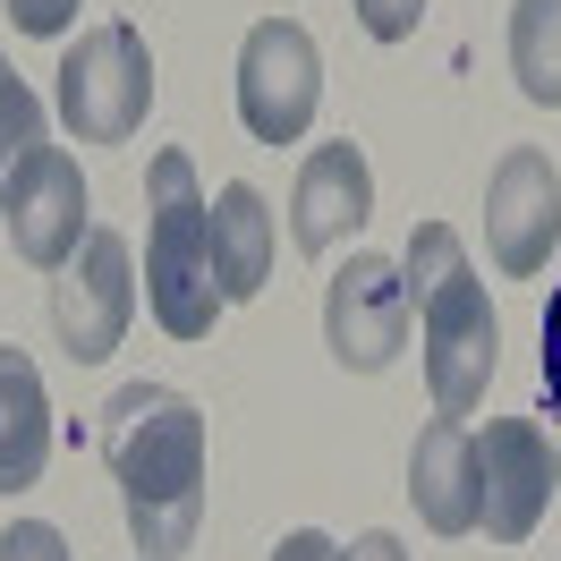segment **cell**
<instances>
[{
	"label": "cell",
	"mask_w": 561,
	"mask_h": 561,
	"mask_svg": "<svg viewBox=\"0 0 561 561\" xmlns=\"http://www.w3.org/2000/svg\"><path fill=\"white\" fill-rule=\"evenodd\" d=\"M103 459L119 477L137 553H187L205 527V409L171 383H128L103 409Z\"/></svg>",
	"instance_id": "obj_1"
},
{
	"label": "cell",
	"mask_w": 561,
	"mask_h": 561,
	"mask_svg": "<svg viewBox=\"0 0 561 561\" xmlns=\"http://www.w3.org/2000/svg\"><path fill=\"white\" fill-rule=\"evenodd\" d=\"M409 307L425 323V383L443 417H468L493 383V357H502V323L485 307V280L468 264L451 221H417L409 230Z\"/></svg>",
	"instance_id": "obj_2"
},
{
	"label": "cell",
	"mask_w": 561,
	"mask_h": 561,
	"mask_svg": "<svg viewBox=\"0 0 561 561\" xmlns=\"http://www.w3.org/2000/svg\"><path fill=\"white\" fill-rule=\"evenodd\" d=\"M153 196V230H145V307L171 341H205L213 316L230 307L221 298V264H213V205L196 196V162L187 153H153L145 171Z\"/></svg>",
	"instance_id": "obj_3"
},
{
	"label": "cell",
	"mask_w": 561,
	"mask_h": 561,
	"mask_svg": "<svg viewBox=\"0 0 561 561\" xmlns=\"http://www.w3.org/2000/svg\"><path fill=\"white\" fill-rule=\"evenodd\" d=\"M153 111V51L128 18L85 26L60 60V119L77 128V145H128Z\"/></svg>",
	"instance_id": "obj_4"
},
{
	"label": "cell",
	"mask_w": 561,
	"mask_h": 561,
	"mask_svg": "<svg viewBox=\"0 0 561 561\" xmlns=\"http://www.w3.org/2000/svg\"><path fill=\"white\" fill-rule=\"evenodd\" d=\"M323 103V51L298 18H264L239 43V119L255 145H298Z\"/></svg>",
	"instance_id": "obj_5"
},
{
	"label": "cell",
	"mask_w": 561,
	"mask_h": 561,
	"mask_svg": "<svg viewBox=\"0 0 561 561\" xmlns=\"http://www.w3.org/2000/svg\"><path fill=\"white\" fill-rule=\"evenodd\" d=\"M553 434L536 417H493L477 434V527H485L493 545H527L545 511H553Z\"/></svg>",
	"instance_id": "obj_6"
},
{
	"label": "cell",
	"mask_w": 561,
	"mask_h": 561,
	"mask_svg": "<svg viewBox=\"0 0 561 561\" xmlns=\"http://www.w3.org/2000/svg\"><path fill=\"white\" fill-rule=\"evenodd\" d=\"M128 316H137V273H128V239L119 230H85L60 280H51V323L69 341L77 366H103L119 341H128Z\"/></svg>",
	"instance_id": "obj_7"
},
{
	"label": "cell",
	"mask_w": 561,
	"mask_h": 561,
	"mask_svg": "<svg viewBox=\"0 0 561 561\" xmlns=\"http://www.w3.org/2000/svg\"><path fill=\"white\" fill-rule=\"evenodd\" d=\"M323 341L350 375H383L409 341V273L391 255H350L323 289Z\"/></svg>",
	"instance_id": "obj_8"
},
{
	"label": "cell",
	"mask_w": 561,
	"mask_h": 561,
	"mask_svg": "<svg viewBox=\"0 0 561 561\" xmlns=\"http://www.w3.org/2000/svg\"><path fill=\"white\" fill-rule=\"evenodd\" d=\"M0 213H9V247L35 264V273H60L77 247H85V171L60 145H35L18 179L0 187Z\"/></svg>",
	"instance_id": "obj_9"
},
{
	"label": "cell",
	"mask_w": 561,
	"mask_h": 561,
	"mask_svg": "<svg viewBox=\"0 0 561 561\" xmlns=\"http://www.w3.org/2000/svg\"><path fill=\"white\" fill-rule=\"evenodd\" d=\"M553 230H561V171L553 153L511 145L485 179V247L502 273H545L553 264Z\"/></svg>",
	"instance_id": "obj_10"
},
{
	"label": "cell",
	"mask_w": 561,
	"mask_h": 561,
	"mask_svg": "<svg viewBox=\"0 0 561 561\" xmlns=\"http://www.w3.org/2000/svg\"><path fill=\"white\" fill-rule=\"evenodd\" d=\"M366 213H375V171H366V153H357L350 137L316 145L307 171H298V196H289V239L307 247V255H332L350 230H366Z\"/></svg>",
	"instance_id": "obj_11"
},
{
	"label": "cell",
	"mask_w": 561,
	"mask_h": 561,
	"mask_svg": "<svg viewBox=\"0 0 561 561\" xmlns=\"http://www.w3.org/2000/svg\"><path fill=\"white\" fill-rule=\"evenodd\" d=\"M409 502L434 536H477V434L468 417H434L409 451Z\"/></svg>",
	"instance_id": "obj_12"
},
{
	"label": "cell",
	"mask_w": 561,
	"mask_h": 561,
	"mask_svg": "<svg viewBox=\"0 0 561 561\" xmlns=\"http://www.w3.org/2000/svg\"><path fill=\"white\" fill-rule=\"evenodd\" d=\"M51 459V400L26 350H0V493H26Z\"/></svg>",
	"instance_id": "obj_13"
},
{
	"label": "cell",
	"mask_w": 561,
	"mask_h": 561,
	"mask_svg": "<svg viewBox=\"0 0 561 561\" xmlns=\"http://www.w3.org/2000/svg\"><path fill=\"white\" fill-rule=\"evenodd\" d=\"M213 264H221V298H230V307L255 298L264 273H273V213H264V196H255L247 179H230V187L213 196Z\"/></svg>",
	"instance_id": "obj_14"
},
{
	"label": "cell",
	"mask_w": 561,
	"mask_h": 561,
	"mask_svg": "<svg viewBox=\"0 0 561 561\" xmlns=\"http://www.w3.org/2000/svg\"><path fill=\"white\" fill-rule=\"evenodd\" d=\"M511 77L527 103L561 111V0H511Z\"/></svg>",
	"instance_id": "obj_15"
},
{
	"label": "cell",
	"mask_w": 561,
	"mask_h": 561,
	"mask_svg": "<svg viewBox=\"0 0 561 561\" xmlns=\"http://www.w3.org/2000/svg\"><path fill=\"white\" fill-rule=\"evenodd\" d=\"M35 145H43V103L26 94V77L0 60V187L18 179V162H26Z\"/></svg>",
	"instance_id": "obj_16"
},
{
	"label": "cell",
	"mask_w": 561,
	"mask_h": 561,
	"mask_svg": "<svg viewBox=\"0 0 561 561\" xmlns=\"http://www.w3.org/2000/svg\"><path fill=\"white\" fill-rule=\"evenodd\" d=\"M417 18H425V0H357V26H366L375 43H409Z\"/></svg>",
	"instance_id": "obj_17"
},
{
	"label": "cell",
	"mask_w": 561,
	"mask_h": 561,
	"mask_svg": "<svg viewBox=\"0 0 561 561\" xmlns=\"http://www.w3.org/2000/svg\"><path fill=\"white\" fill-rule=\"evenodd\" d=\"M0 561H69V536L43 519H18L9 536H0Z\"/></svg>",
	"instance_id": "obj_18"
},
{
	"label": "cell",
	"mask_w": 561,
	"mask_h": 561,
	"mask_svg": "<svg viewBox=\"0 0 561 561\" xmlns=\"http://www.w3.org/2000/svg\"><path fill=\"white\" fill-rule=\"evenodd\" d=\"M9 18H18V35H69L77 0H9Z\"/></svg>",
	"instance_id": "obj_19"
},
{
	"label": "cell",
	"mask_w": 561,
	"mask_h": 561,
	"mask_svg": "<svg viewBox=\"0 0 561 561\" xmlns=\"http://www.w3.org/2000/svg\"><path fill=\"white\" fill-rule=\"evenodd\" d=\"M545 400L561 417V280H553V307H545Z\"/></svg>",
	"instance_id": "obj_20"
},
{
	"label": "cell",
	"mask_w": 561,
	"mask_h": 561,
	"mask_svg": "<svg viewBox=\"0 0 561 561\" xmlns=\"http://www.w3.org/2000/svg\"><path fill=\"white\" fill-rule=\"evenodd\" d=\"M273 561H341V545L323 536V527H298V536H280Z\"/></svg>",
	"instance_id": "obj_21"
},
{
	"label": "cell",
	"mask_w": 561,
	"mask_h": 561,
	"mask_svg": "<svg viewBox=\"0 0 561 561\" xmlns=\"http://www.w3.org/2000/svg\"><path fill=\"white\" fill-rule=\"evenodd\" d=\"M341 561H409V553H400V536H383V527H375V536L341 545Z\"/></svg>",
	"instance_id": "obj_22"
}]
</instances>
